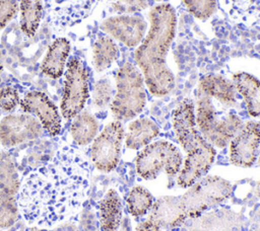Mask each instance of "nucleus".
<instances>
[{
  "label": "nucleus",
  "instance_id": "nucleus-17",
  "mask_svg": "<svg viewBox=\"0 0 260 231\" xmlns=\"http://www.w3.org/2000/svg\"><path fill=\"white\" fill-rule=\"evenodd\" d=\"M149 219L162 228H173L186 221L178 204V197H162L150 209Z\"/></svg>",
  "mask_w": 260,
  "mask_h": 231
},
{
  "label": "nucleus",
  "instance_id": "nucleus-9",
  "mask_svg": "<svg viewBox=\"0 0 260 231\" xmlns=\"http://www.w3.org/2000/svg\"><path fill=\"white\" fill-rule=\"evenodd\" d=\"M124 127L120 121L109 123L94 138L90 157L95 168L103 172L114 170L120 160Z\"/></svg>",
  "mask_w": 260,
  "mask_h": 231
},
{
  "label": "nucleus",
  "instance_id": "nucleus-30",
  "mask_svg": "<svg viewBox=\"0 0 260 231\" xmlns=\"http://www.w3.org/2000/svg\"><path fill=\"white\" fill-rule=\"evenodd\" d=\"M19 96L15 88L5 86L0 89V108L6 111L12 110L18 103Z\"/></svg>",
  "mask_w": 260,
  "mask_h": 231
},
{
  "label": "nucleus",
  "instance_id": "nucleus-26",
  "mask_svg": "<svg viewBox=\"0 0 260 231\" xmlns=\"http://www.w3.org/2000/svg\"><path fill=\"white\" fill-rule=\"evenodd\" d=\"M18 209V203L13 195L0 191V228H9L15 223Z\"/></svg>",
  "mask_w": 260,
  "mask_h": 231
},
{
  "label": "nucleus",
  "instance_id": "nucleus-25",
  "mask_svg": "<svg viewBox=\"0 0 260 231\" xmlns=\"http://www.w3.org/2000/svg\"><path fill=\"white\" fill-rule=\"evenodd\" d=\"M126 201L128 212L133 217H142L146 215L153 205L152 195L141 185L133 186L129 190Z\"/></svg>",
  "mask_w": 260,
  "mask_h": 231
},
{
  "label": "nucleus",
  "instance_id": "nucleus-2",
  "mask_svg": "<svg viewBox=\"0 0 260 231\" xmlns=\"http://www.w3.org/2000/svg\"><path fill=\"white\" fill-rule=\"evenodd\" d=\"M150 27L134 58L151 95L161 97L175 88V76L167 65V55L176 33L177 16L172 5L164 3L149 12Z\"/></svg>",
  "mask_w": 260,
  "mask_h": 231
},
{
  "label": "nucleus",
  "instance_id": "nucleus-34",
  "mask_svg": "<svg viewBox=\"0 0 260 231\" xmlns=\"http://www.w3.org/2000/svg\"><path fill=\"white\" fill-rule=\"evenodd\" d=\"M255 190H256V194H257V196H259V197H260V181H259V183L256 185V188H255Z\"/></svg>",
  "mask_w": 260,
  "mask_h": 231
},
{
  "label": "nucleus",
  "instance_id": "nucleus-3",
  "mask_svg": "<svg viewBox=\"0 0 260 231\" xmlns=\"http://www.w3.org/2000/svg\"><path fill=\"white\" fill-rule=\"evenodd\" d=\"M116 93L111 110L117 121H128L138 115L146 103L144 79L140 70L130 62L124 63L116 74Z\"/></svg>",
  "mask_w": 260,
  "mask_h": 231
},
{
  "label": "nucleus",
  "instance_id": "nucleus-15",
  "mask_svg": "<svg viewBox=\"0 0 260 231\" xmlns=\"http://www.w3.org/2000/svg\"><path fill=\"white\" fill-rule=\"evenodd\" d=\"M159 134L157 124L149 118H138L132 121L127 129L125 144L128 149L138 150L152 142Z\"/></svg>",
  "mask_w": 260,
  "mask_h": 231
},
{
  "label": "nucleus",
  "instance_id": "nucleus-23",
  "mask_svg": "<svg viewBox=\"0 0 260 231\" xmlns=\"http://www.w3.org/2000/svg\"><path fill=\"white\" fill-rule=\"evenodd\" d=\"M118 57L119 50L111 37L101 36L94 42L92 48V62L98 72L108 69Z\"/></svg>",
  "mask_w": 260,
  "mask_h": 231
},
{
  "label": "nucleus",
  "instance_id": "nucleus-8",
  "mask_svg": "<svg viewBox=\"0 0 260 231\" xmlns=\"http://www.w3.org/2000/svg\"><path fill=\"white\" fill-rule=\"evenodd\" d=\"M88 98V73L83 63L71 58L65 73L61 112L65 119H72L81 112Z\"/></svg>",
  "mask_w": 260,
  "mask_h": 231
},
{
  "label": "nucleus",
  "instance_id": "nucleus-13",
  "mask_svg": "<svg viewBox=\"0 0 260 231\" xmlns=\"http://www.w3.org/2000/svg\"><path fill=\"white\" fill-rule=\"evenodd\" d=\"M21 108L36 114L43 128L51 135L57 136L61 131V118L56 105L41 91H29L20 100Z\"/></svg>",
  "mask_w": 260,
  "mask_h": 231
},
{
  "label": "nucleus",
  "instance_id": "nucleus-28",
  "mask_svg": "<svg viewBox=\"0 0 260 231\" xmlns=\"http://www.w3.org/2000/svg\"><path fill=\"white\" fill-rule=\"evenodd\" d=\"M113 89L107 79L99 80L93 88V102L99 107H105L111 101Z\"/></svg>",
  "mask_w": 260,
  "mask_h": 231
},
{
  "label": "nucleus",
  "instance_id": "nucleus-29",
  "mask_svg": "<svg viewBox=\"0 0 260 231\" xmlns=\"http://www.w3.org/2000/svg\"><path fill=\"white\" fill-rule=\"evenodd\" d=\"M147 0H116L113 8L118 13H134L147 7Z\"/></svg>",
  "mask_w": 260,
  "mask_h": 231
},
{
  "label": "nucleus",
  "instance_id": "nucleus-35",
  "mask_svg": "<svg viewBox=\"0 0 260 231\" xmlns=\"http://www.w3.org/2000/svg\"><path fill=\"white\" fill-rule=\"evenodd\" d=\"M258 165L260 166V154H259V156H258Z\"/></svg>",
  "mask_w": 260,
  "mask_h": 231
},
{
  "label": "nucleus",
  "instance_id": "nucleus-4",
  "mask_svg": "<svg viewBox=\"0 0 260 231\" xmlns=\"http://www.w3.org/2000/svg\"><path fill=\"white\" fill-rule=\"evenodd\" d=\"M172 126L179 144L186 153V161H214L215 148L200 134L195 121V106L191 99L182 100L172 113Z\"/></svg>",
  "mask_w": 260,
  "mask_h": 231
},
{
  "label": "nucleus",
  "instance_id": "nucleus-10",
  "mask_svg": "<svg viewBox=\"0 0 260 231\" xmlns=\"http://www.w3.org/2000/svg\"><path fill=\"white\" fill-rule=\"evenodd\" d=\"M260 146V124L249 121L230 142L229 158L239 167H251L257 159Z\"/></svg>",
  "mask_w": 260,
  "mask_h": 231
},
{
  "label": "nucleus",
  "instance_id": "nucleus-22",
  "mask_svg": "<svg viewBox=\"0 0 260 231\" xmlns=\"http://www.w3.org/2000/svg\"><path fill=\"white\" fill-rule=\"evenodd\" d=\"M20 29L28 37L36 34L43 14L42 0H19Z\"/></svg>",
  "mask_w": 260,
  "mask_h": 231
},
{
  "label": "nucleus",
  "instance_id": "nucleus-20",
  "mask_svg": "<svg viewBox=\"0 0 260 231\" xmlns=\"http://www.w3.org/2000/svg\"><path fill=\"white\" fill-rule=\"evenodd\" d=\"M229 15L247 24H260V0H221Z\"/></svg>",
  "mask_w": 260,
  "mask_h": 231
},
{
  "label": "nucleus",
  "instance_id": "nucleus-32",
  "mask_svg": "<svg viewBox=\"0 0 260 231\" xmlns=\"http://www.w3.org/2000/svg\"><path fill=\"white\" fill-rule=\"evenodd\" d=\"M137 231H161V230L156 223H154L152 220L148 218L147 220H144L138 225Z\"/></svg>",
  "mask_w": 260,
  "mask_h": 231
},
{
  "label": "nucleus",
  "instance_id": "nucleus-7",
  "mask_svg": "<svg viewBox=\"0 0 260 231\" xmlns=\"http://www.w3.org/2000/svg\"><path fill=\"white\" fill-rule=\"evenodd\" d=\"M183 164L181 151L171 142L158 140L149 143L137 154L136 173L142 179H154L164 171L169 176L179 173Z\"/></svg>",
  "mask_w": 260,
  "mask_h": 231
},
{
  "label": "nucleus",
  "instance_id": "nucleus-12",
  "mask_svg": "<svg viewBox=\"0 0 260 231\" xmlns=\"http://www.w3.org/2000/svg\"><path fill=\"white\" fill-rule=\"evenodd\" d=\"M147 23L139 15H118L105 19L101 28L129 48L137 47L143 40Z\"/></svg>",
  "mask_w": 260,
  "mask_h": 231
},
{
  "label": "nucleus",
  "instance_id": "nucleus-24",
  "mask_svg": "<svg viewBox=\"0 0 260 231\" xmlns=\"http://www.w3.org/2000/svg\"><path fill=\"white\" fill-rule=\"evenodd\" d=\"M20 187L15 164L5 152L0 153V191L15 195Z\"/></svg>",
  "mask_w": 260,
  "mask_h": 231
},
{
  "label": "nucleus",
  "instance_id": "nucleus-19",
  "mask_svg": "<svg viewBox=\"0 0 260 231\" xmlns=\"http://www.w3.org/2000/svg\"><path fill=\"white\" fill-rule=\"evenodd\" d=\"M122 201L115 189H109L99 205L102 231H117L122 220Z\"/></svg>",
  "mask_w": 260,
  "mask_h": 231
},
{
  "label": "nucleus",
  "instance_id": "nucleus-6",
  "mask_svg": "<svg viewBox=\"0 0 260 231\" xmlns=\"http://www.w3.org/2000/svg\"><path fill=\"white\" fill-rule=\"evenodd\" d=\"M232 191L229 180L218 175H205L178 197L179 208L186 220L193 219L228 200Z\"/></svg>",
  "mask_w": 260,
  "mask_h": 231
},
{
  "label": "nucleus",
  "instance_id": "nucleus-5",
  "mask_svg": "<svg viewBox=\"0 0 260 231\" xmlns=\"http://www.w3.org/2000/svg\"><path fill=\"white\" fill-rule=\"evenodd\" d=\"M195 121L203 138L217 148L226 147L244 125L235 112H218L212 98L203 94L197 100Z\"/></svg>",
  "mask_w": 260,
  "mask_h": 231
},
{
  "label": "nucleus",
  "instance_id": "nucleus-21",
  "mask_svg": "<svg viewBox=\"0 0 260 231\" xmlns=\"http://www.w3.org/2000/svg\"><path fill=\"white\" fill-rule=\"evenodd\" d=\"M99 131L96 119L87 111L79 112L74 117L70 127V133L73 141L77 145H87L94 140Z\"/></svg>",
  "mask_w": 260,
  "mask_h": 231
},
{
  "label": "nucleus",
  "instance_id": "nucleus-33",
  "mask_svg": "<svg viewBox=\"0 0 260 231\" xmlns=\"http://www.w3.org/2000/svg\"><path fill=\"white\" fill-rule=\"evenodd\" d=\"M27 231H48L46 229H42V228H38V227H32L30 229H28Z\"/></svg>",
  "mask_w": 260,
  "mask_h": 231
},
{
  "label": "nucleus",
  "instance_id": "nucleus-27",
  "mask_svg": "<svg viewBox=\"0 0 260 231\" xmlns=\"http://www.w3.org/2000/svg\"><path fill=\"white\" fill-rule=\"evenodd\" d=\"M188 11L198 19L210 17L216 10V0H182Z\"/></svg>",
  "mask_w": 260,
  "mask_h": 231
},
{
  "label": "nucleus",
  "instance_id": "nucleus-14",
  "mask_svg": "<svg viewBox=\"0 0 260 231\" xmlns=\"http://www.w3.org/2000/svg\"><path fill=\"white\" fill-rule=\"evenodd\" d=\"M201 94L214 98L224 105H234L237 102V90L232 81L215 74H206L199 80Z\"/></svg>",
  "mask_w": 260,
  "mask_h": 231
},
{
  "label": "nucleus",
  "instance_id": "nucleus-16",
  "mask_svg": "<svg viewBox=\"0 0 260 231\" xmlns=\"http://www.w3.org/2000/svg\"><path fill=\"white\" fill-rule=\"evenodd\" d=\"M233 83L242 95L248 113L260 118V81L249 73L238 72L233 75Z\"/></svg>",
  "mask_w": 260,
  "mask_h": 231
},
{
  "label": "nucleus",
  "instance_id": "nucleus-1",
  "mask_svg": "<svg viewBox=\"0 0 260 231\" xmlns=\"http://www.w3.org/2000/svg\"><path fill=\"white\" fill-rule=\"evenodd\" d=\"M86 167L69 151L23 176L18 208L24 220L37 227H52L67 219L80 205L86 187Z\"/></svg>",
  "mask_w": 260,
  "mask_h": 231
},
{
  "label": "nucleus",
  "instance_id": "nucleus-11",
  "mask_svg": "<svg viewBox=\"0 0 260 231\" xmlns=\"http://www.w3.org/2000/svg\"><path fill=\"white\" fill-rule=\"evenodd\" d=\"M43 129L42 124L30 114H9L0 122V142L5 147H13L41 137Z\"/></svg>",
  "mask_w": 260,
  "mask_h": 231
},
{
  "label": "nucleus",
  "instance_id": "nucleus-36",
  "mask_svg": "<svg viewBox=\"0 0 260 231\" xmlns=\"http://www.w3.org/2000/svg\"><path fill=\"white\" fill-rule=\"evenodd\" d=\"M154 1H162V0H154Z\"/></svg>",
  "mask_w": 260,
  "mask_h": 231
},
{
  "label": "nucleus",
  "instance_id": "nucleus-18",
  "mask_svg": "<svg viewBox=\"0 0 260 231\" xmlns=\"http://www.w3.org/2000/svg\"><path fill=\"white\" fill-rule=\"evenodd\" d=\"M70 52V44L65 37L56 38L49 47L42 62V72L50 78L57 79L64 73L67 58Z\"/></svg>",
  "mask_w": 260,
  "mask_h": 231
},
{
  "label": "nucleus",
  "instance_id": "nucleus-31",
  "mask_svg": "<svg viewBox=\"0 0 260 231\" xmlns=\"http://www.w3.org/2000/svg\"><path fill=\"white\" fill-rule=\"evenodd\" d=\"M18 9L17 0H0V30L15 16Z\"/></svg>",
  "mask_w": 260,
  "mask_h": 231
}]
</instances>
